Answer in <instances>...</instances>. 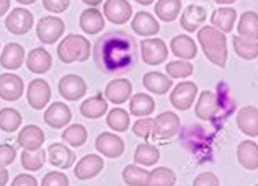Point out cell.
Returning a JSON list of instances; mask_svg holds the SVG:
<instances>
[{
    "mask_svg": "<svg viewBox=\"0 0 258 186\" xmlns=\"http://www.w3.org/2000/svg\"><path fill=\"white\" fill-rule=\"evenodd\" d=\"M93 60L105 75H123L131 72L139 60V46L126 31L113 30L95 41Z\"/></svg>",
    "mask_w": 258,
    "mask_h": 186,
    "instance_id": "1",
    "label": "cell"
},
{
    "mask_svg": "<svg viewBox=\"0 0 258 186\" xmlns=\"http://www.w3.org/2000/svg\"><path fill=\"white\" fill-rule=\"evenodd\" d=\"M235 111V101L230 96L227 84H217V92H200L195 105V114L201 121H226Z\"/></svg>",
    "mask_w": 258,
    "mask_h": 186,
    "instance_id": "2",
    "label": "cell"
},
{
    "mask_svg": "<svg viewBox=\"0 0 258 186\" xmlns=\"http://www.w3.org/2000/svg\"><path fill=\"white\" fill-rule=\"evenodd\" d=\"M198 41L206 59L211 64L224 69L227 64V38L214 26H201L198 30Z\"/></svg>",
    "mask_w": 258,
    "mask_h": 186,
    "instance_id": "3",
    "label": "cell"
},
{
    "mask_svg": "<svg viewBox=\"0 0 258 186\" xmlns=\"http://www.w3.org/2000/svg\"><path fill=\"white\" fill-rule=\"evenodd\" d=\"M90 54V41L80 34H67L57 46V57L64 64L85 62Z\"/></svg>",
    "mask_w": 258,
    "mask_h": 186,
    "instance_id": "4",
    "label": "cell"
},
{
    "mask_svg": "<svg viewBox=\"0 0 258 186\" xmlns=\"http://www.w3.org/2000/svg\"><path fill=\"white\" fill-rule=\"evenodd\" d=\"M139 56L142 62L147 66H160L168 57V46L160 38H149L141 41L139 44Z\"/></svg>",
    "mask_w": 258,
    "mask_h": 186,
    "instance_id": "5",
    "label": "cell"
},
{
    "mask_svg": "<svg viewBox=\"0 0 258 186\" xmlns=\"http://www.w3.org/2000/svg\"><path fill=\"white\" fill-rule=\"evenodd\" d=\"M181 121L178 114L173 111H164L159 116H155L154 124H152V137L159 141L172 139L180 133Z\"/></svg>",
    "mask_w": 258,
    "mask_h": 186,
    "instance_id": "6",
    "label": "cell"
},
{
    "mask_svg": "<svg viewBox=\"0 0 258 186\" xmlns=\"http://www.w3.org/2000/svg\"><path fill=\"white\" fill-rule=\"evenodd\" d=\"M66 25L64 20L54 15H46L38 20L36 36L43 44H54L64 34Z\"/></svg>",
    "mask_w": 258,
    "mask_h": 186,
    "instance_id": "7",
    "label": "cell"
},
{
    "mask_svg": "<svg viewBox=\"0 0 258 186\" xmlns=\"http://www.w3.org/2000/svg\"><path fill=\"white\" fill-rule=\"evenodd\" d=\"M198 85L191 80H185L176 85L170 93V103L178 111H188L195 105V100L198 98Z\"/></svg>",
    "mask_w": 258,
    "mask_h": 186,
    "instance_id": "8",
    "label": "cell"
},
{
    "mask_svg": "<svg viewBox=\"0 0 258 186\" xmlns=\"http://www.w3.org/2000/svg\"><path fill=\"white\" fill-rule=\"evenodd\" d=\"M33 25H35L33 13L26 9H22V7L12 9V12L5 18V28L12 34H17V36L26 34L33 28Z\"/></svg>",
    "mask_w": 258,
    "mask_h": 186,
    "instance_id": "9",
    "label": "cell"
},
{
    "mask_svg": "<svg viewBox=\"0 0 258 186\" xmlns=\"http://www.w3.org/2000/svg\"><path fill=\"white\" fill-rule=\"evenodd\" d=\"M26 100H28V105L36 111L46 108L51 100V85L43 79L31 80L26 88Z\"/></svg>",
    "mask_w": 258,
    "mask_h": 186,
    "instance_id": "10",
    "label": "cell"
},
{
    "mask_svg": "<svg viewBox=\"0 0 258 186\" xmlns=\"http://www.w3.org/2000/svg\"><path fill=\"white\" fill-rule=\"evenodd\" d=\"M95 149L106 158H119L124 154V141L118 134L101 133L95 139Z\"/></svg>",
    "mask_w": 258,
    "mask_h": 186,
    "instance_id": "11",
    "label": "cell"
},
{
    "mask_svg": "<svg viewBox=\"0 0 258 186\" xmlns=\"http://www.w3.org/2000/svg\"><path fill=\"white\" fill-rule=\"evenodd\" d=\"M105 168V160L97 154H88L82 157L77 162L76 168H74V175H76L77 180L85 181V180H92V178L98 176Z\"/></svg>",
    "mask_w": 258,
    "mask_h": 186,
    "instance_id": "12",
    "label": "cell"
},
{
    "mask_svg": "<svg viewBox=\"0 0 258 186\" xmlns=\"http://www.w3.org/2000/svg\"><path fill=\"white\" fill-rule=\"evenodd\" d=\"M103 15L113 25H124L133 17V5L127 0H106L103 4Z\"/></svg>",
    "mask_w": 258,
    "mask_h": 186,
    "instance_id": "13",
    "label": "cell"
},
{
    "mask_svg": "<svg viewBox=\"0 0 258 186\" xmlns=\"http://www.w3.org/2000/svg\"><path fill=\"white\" fill-rule=\"evenodd\" d=\"M59 93L67 101H77L87 93V84L80 75L76 74L64 75L59 80Z\"/></svg>",
    "mask_w": 258,
    "mask_h": 186,
    "instance_id": "14",
    "label": "cell"
},
{
    "mask_svg": "<svg viewBox=\"0 0 258 186\" xmlns=\"http://www.w3.org/2000/svg\"><path fill=\"white\" fill-rule=\"evenodd\" d=\"M208 13L205 10V7H201L198 4H189L185 7L180 15V26L188 33L198 31L203 25L206 23Z\"/></svg>",
    "mask_w": 258,
    "mask_h": 186,
    "instance_id": "15",
    "label": "cell"
},
{
    "mask_svg": "<svg viewBox=\"0 0 258 186\" xmlns=\"http://www.w3.org/2000/svg\"><path fill=\"white\" fill-rule=\"evenodd\" d=\"M25 92V84L20 75L5 72L0 74V98L5 101H17Z\"/></svg>",
    "mask_w": 258,
    "mask_h": 186,
    "instance_id": "16",
    "label": "cell"
},
{
    "mask_svg": "<svg viewBox=\"0 0 258 186\" xmlns=\"http://www.w3.org/2000/svg\"><path fill=\"white\" fill-rule=\"evenodd\" d=\"M71 119H72L71 108L62 101L51 103V106H47L44 111V122L52 129H62L66 126H69Z\"/></svg>",
    "mask_w": 258,
    "mask_h": 186,
    "instance_id": "17",
    "label": "cell"
},
{
    "mask_svg": "<svg viewBox=\"0 0 258 186\" xmlns=\"http://www.w3.org/2000/svg\"><path fill=\"white\" fill-rule=\"evenodd\" d=\"M133 96V84L126 79L111 80L105 88V98L113 105H123Z\"/></svg>",
    "mask_w": 258,
    "mask_h": 186,
    "instance_id": "18",
    "label": "cell"
},
{
    "mask_svg": "<svg viewBox=\"0 0 258 186\" xmlns=\"http://www.w3.org/2000/svg\"><path fill=\"white\" fill-rule=\"evenodd\" d=\"M170 51L181 60H191L198 56V46L188 34H176L170 41Z\"/></svg>",
    "mask_w": 258,
    "mask_h": 186,
    "instance_id": "19",
    "label": "cell"
},
{
    "mask_svg": "<svg viewBox=\"0 0 258 186\" xmlns=\"http://www.w3.org/2000/svg\"><path fill=\"white\" fill-rule=\"evenodd\" d=\"M237 128L242 134L248 137H258V108L256 106H243L237 113Z\"/></svg>",
    "mask_w": 258,
    "mask_h": 186,
    "instance_id": "20",
    "label": "cell"
},
{
    "mask_svg": "<svg viewBox=\"0 0 258 186\" xmlns=\"http://www.w3.org/2000/svg\"><path fill=\"white\" fill-rule=\"evenodd\" d=\"M47 160L51 162L52 167L67 170L72 167L74 162H76V154H74L67 146H64V144L54 142L47 147Z\"/></svg>",
    "mask_w": 258,
    "mask_h": 186,
    "instance_id": "21",
    "label": "cell"
},
{
    "mask_svg": "<svg viewBox=\"0 0 258 186\" xmlns=\"http://www.w3.org/2000/svg\"><path fill=\"white\" fill-rule=\"evenodd\" d=\"M131 28L139 36H155L160 31V25L149 12H138L131 20Z\"/></svg>",
    "mask_w": 258,
    "mask_h": 186,
    "instance_id": "22",
    "label": "cell"
},
{
    "mask_svg": "<svg viewBox=\"0 0 258 186\" xmlns=\"http://www.w3.org/2000/svg\"><path fill=\"white\" fill-rule=\"evenodd\" d=\"M44 133L41 128L35 126V124H28L25 126L17 136V142L20 147H23V150H38L41 149L44 144Z\"/></svg>",
    "mask_w": 258,
    "mask_h": 186,
    "instance_id": "23",
    "label": "cell"
},
{
    "mask_svg": "<svg viewBox=\"0 0 258 186\" xmlns=\"http://www.w3.org/2000/svg\"><path fill=\"white\" fill-rule=\"evenodd\" d=\"M142 85H144V88L149 93L165 95L173 87V80L168 77L167 74L152 71V72L144 74V77H142Z\"/></svg>",
    "mask_w": 258,
    "mask_h": 186,
    "instance_id": "24",
    "label": "cell"
},
{
    "mask_svg": "<svg viewBox=\"0 0 258 186\" xmlns=\"http://www.w3.org/2000/svg\"><path fill=\"white\" fill-rule=\"evenodd\" d=\"M79 25H80V28H82V31L87 34H98L105 28V17L98 9L90 7V9H87L80 13Z\"/></svg>",
    "mask_w": 258,
    "mask_h": 186,
    "instance_id": "25",
    "label": "cell"
},
{
    "mask_svg": "<svg viewBox=\"0 0 258 186\" xmlns=\"http://www.w3.org/2000/svg\"><path fill=\"white\" fill-rule=\"evenodd\" d=\"M25 62V49L22 44L10 43L4 47L2 54H0V66L7 71H17L23 66Z\"/></svg>",
    "mask_w": 258,
    "mask_h": 186,
    "instance_id": "26",
    "label": "cell"
},
{
    "mask_svg": "<svg viewBox=\"0 0 258 186\" xmlns=\"http://www.w3.org/2000/svg\"><path fill=\"white\" fill-rule=\"evenodd\" d=\"M26 67L33 74H46L52 67V57L44 47H35L26 56Z\"/></svg>",
    "mask_w": 258,
    "mask_h": 186,
    "instance_id": "27",
    "label": "cell"
},
{
    "mask_svg": "<svg viewBox=\"0 0 258 186\" xmlns=\"http://www.w3.org/2000/svg\"><path fill=\"white\" fill-rule=\"evenodd\" d=\"M237 160L248 171L258 170V144L253 141H242L237 146Z\"/></svg>",
    "mask_w": 258,
    "mask_h": 186,
    "instance_id": "28",
    "label": "cell"
},
{
    "mask_svg": "<svg viewBox=\"0 0 258 186\" xmlns=\"http://www.w3.org/2000/svg\"><path fill=\"white\" fill-rule=\"evenodd\" d=\"M106 113H108V100L103 96V93L93 95L80 105V114L87 119H98Z\"/></svg>",
    "mask_w": 258,
    "mask_h": 186,
    "instance_id": "29",
    "label": "cell"
},
{
    "mask_svg": "<svg viewBox=\"0 0 258 186\" xmlns=\"http://www.w3.org/2000/svg\"><path fill=\"white\" fill-rule=\"evenodd\" d=\"M155 111V100L147 93H134L129 100V114L136 118H149Z\"/></svg>",
    "mask_w": 258,
    "mask_h": 186,
    "instance_id": "30",
    "label": "cell"
},
{
    "mask_svg": "<svg viewBox=\"0 0 258 186\" xmlns=\"http://www.w3.org/2000/svg\"><path fill=\"white\" fill-rule=\"evenodd\" d=\"M235 22H237V12L232 7H221V9H216L211 15V26L222 31L224 34H227L234 30Z\"/></svg>",
    "mask_w": 258,
    "mask_h": 186,
    "instance_id": "31",
    "label": "cell"
},
{
    "mask_svg": "<svg viewBox=\"0 0 258 186\" xmlns=\"http://www.w3.org/2000/svg\"><path fill=\"white\" fill-rule=\"evenodd\" d=\"M237 33L242 38L258 41V13L253 10L243 12L237 23Z\"/></svg>",
    "mask_w": 258,
    "mask_h": 186,
    "instance_id": "32",
    "label": "cell"
},
{
    "mask_svg": "<svg viewBox=\"0 0 258 186\" xmlns=\"http://www.w3.org/2000/svg\"><path fill=\"white\" fill-rule=\"evenodd\" d=\"M154 12L162 22L172 23L181 13V0H157L154 5Z\"/></svg>",
    "mask_w": 258,
    "mask_h": 186,
    "instance_id": "33",
    "label": "cell"
},
{
    "mask_svg": "<svg viewBox=\"0 0 258 186\" xmlns=\"http://www.w3.org/2000/svg\"><path fill=\"white\" fill-rule=\"evenodd\" d=\"M160 160V150L152 144H141L134 150V163L141 167H154Z\"/></svg>",
    "mask_w": 258,
    "mask_h": 186,
    "instance_id": "34",
    "label": "cell"
},
{
    "mask_svg": "<svg viewBox=\"0 0 258 186\" xmlns=\"http://www.w3.org/2000/svg\"><path fill=\"white\" fill-rule=\"evenodd\" d=\"M232 46L234 51L239 57L245 60H253L258 57V41L242 38L239 34H235L232 38Z\"/></svg>",
    "mask_w": 258,
    "mask_h": 186,
    "instance_id": "35",
    "label": "cell"
},
{
    "mask_svg": "<svg viewBox=\"0 0 258 186\" xmlns=\"http://www.w3.org/2000/svg\"><path fill=\"white\" fill-rule=\"evenodd\" d=\"M176 175L172 168L168 167H155L149 171L147 186H175Z\"/></svg>",
    "mask_w": 258,
    "mask_h": 186,
    "instance_id": "36",
    "label": "cell"
},
{
    "mask_svg": "<svg viewBox=\"0 0 258 186\" xmlns=\"http://www.w3.org/2000/svg\"><path fill=\"white\" fill-rule=\"evenodd\" d=\"M106 124L114 133H124V131L129 129V124H131L129 113L123 108H113L106 114Z\"/></svg>",
    "mask_w": 258,
    "mask_h": 186,
    "instance_id": "37",
    "label": "cell"
},
{
    "mask_svg": "<svg viewBox=\"0 0 258 186\" xmlns=\"http://www.w3.org/2000/svg\"><path fill=\"white\" fill-rule=\"evenodd\" d=\"M149 171L138 163L127 165L123 170V180L127 186H147Z\"/></svg>",
    "mask_w": 258,
    "mask_h": 186,
    "instance_id": "38",
    "label": "cell"
},
{
    "mask_svg": "<svg viewBox=\"0 0 258 186\" xmlns=\"http://www.w3.org/2000/svg\"><path fill=\"white\" fill-rule=\"evenodd\" d=\"M22 113L15 108H2L0 109V129L4 133H15L22 126Z\"/></svg>",
    "mask_w": 258,
    "mask_h": 186,
    "instance_id": "39",
    "label": "cell"
},
{
    "mask_svg": "<svg viewBox=\"0 0 258 186\" xmlns=\"http://www.w3.org/2000/svg\"><path fill=\"white\" fill-rule=\"evenodd\" d=\"M88 139V133L82 124H71L62 133V141L72 147H82Z\"/></svg>",
    "mask_w": 258,
    "mask_h": 186,
    "instance_id": "40",
    "label": "cell"
},
{
    "mask_svg": "<svg viewBox=\"0 0 258 186\" xmlns=\"http://www.w3.org/2000/svg\"><path fill=\"white\" fill-rule=\"evenodd\" d=\"M46 162V152L43 149L38 150H23L22 152V167L26 171H36L43 168Z\"/></svg>",
    "mask_w": 258,
    "mask_h": 186,
    "instance_id": "41",
    "label": "cell"
},
{
    "mask_svg": "<svg viewBox=\"0 0 258 186\" xmlns=\"http://www.w3.org/2000/svg\"><path fill=\"white\" fill-rule=\"evenodd\" d=\"M193 66L189 64V60H172L168 62L165 67V72L170 79H188L193 75Z\"/></svg>",
    "mask_w": 258,
    "mask_h": 186,
    "instance_id": "42",
    "label": "cell"
},
{
    "mask_svg": "<svg viewBox=\"0 0 258 186\" xmlns=\"http://www.w3.org/2000/svg\"><path fill=\"white\" fill-rule=\"evenodd\" d=\"M152 124H154L152 118L138 119L133 124V133L138 137H141V139H149V137H152Z\"/></svg>",
    "mask_w": 258,
    "mask_h": 186,
    "instance_id": "43",
    "label": "cell"
},
{
    "mask_svg": "<svg viewBox=\"0 0 258 186\" xmlns=\"http://www.w3.org/2000/svg\"><path fill=\"white\" fill-rule=\"evenodd\" d=\"M41 186H69V178L62 171H49L41 180Z\"/></svg>",
    "mask_w": 258,
    "mask_h": 186,
    "instance_id": "44",
    "label": "cell"
},
{
    "mask_svg": "<svg viewBox=\"0 0 258 186\" xmlns=\"http://www.w3.org/2000/svg\"><path fill=\"white\" fill-rule=\"evenodd\" d=\"M17 158V149L10 144H0V167L5 168L15 162Z\"/></svg>",
    "mask_w": 258,
    "mask_h": 186,
    "instance_id": "45",
    "label": "cell"
},
{
    "mask_svg": "<svg viewBox=\"0 0 258 186\" xmlns=\"http://www.w3.org/2000/svg\"><path fill=\"white\" fill-rule=\"evenodd\" d=\"M193 186H221V181L213 171H203L193 180Z\"/></svg>",
    "mask_w": 258,
    "mask_h": 186,
    "instance_id": "46",
    "label": "cell"
},
{
    "mask_svg": "<svg viewBox=\"0 0 258 186\" xmlns=\"http://www.w3.org/2000/svg\"><path fill=\"white\" fill-rule=\"evenodd\" d=\"M71 0H43V7L51 13H64L69 9Z\"/></svg>",
    "mask_w": 258,
    "mask_h": 186,
    "instance_id": "47",
    "label": "cell"
},
{
    "mask_svg": "<svg viewBox=\"0 0 258 186\" xmlns=\"http://www.w3.org/2000/svg\"><path fill=\"white\" fill-rule=\"evenodd\" d=\"M10 186H38V180L30 173H20L13 178Z\"/></svg>",
    "mask_w": 258,
    "mask_h": 186,
    "instance_id": "48",
    "label": "cell"
},
{
    "mask_svg": "<svg viewBox=\"0 0 258 186\" xmlns=\"http://www.w3.org/2000/svg\"><path fill=\"white\" fill-rule=\"evenodd\" d=\"M9 184V171L0 167V186Z\"/></svg>",
    "mask_w": 258,
    "mask_h": 186,
    "instance_id": "49",
    "label": "cell"
},
{
    "mask_svg": "<svg viewBox=\"0 0 258 186\" xmlns=\"http://www.w3.org/2000/svg\"><path fill=\"white\" fill-rule=\"evenodd\" d=\"M10 10V0H0V17H4Z\"/></svg>",
    "mask_w": 258,
    "mask_h": 186,
    "instance_id": "50",
    "label": "cell"
},
{
    "mask_svg": "<svg viewBox=\"0 0 258 186\" xmlns=\"http://www.w3.org/2000/svg\"><path fill=\"white\" fill-rule=\"evenodd\" d=\"M82 2L85 4V5H88V7H98L100 4H103V0H82Z\"/></svg>",
    "mask_w": 258,
    "mask_h": 186,
    "instance_id": "51",
    "label": "cell"
},
{
    "mask_svg": "<svg viewBox=\"0 0 258 186\" xmlns=\"http://www.w3.org/2000/svg\"><path fill=\"white\" fill-rule=\"evenodd\" d=\"M213 2H216V4H219V5H230V4H234V2H237V0H213Z\"/></svg>",
    "mask_w": 258,
    "mask_h": 186,
    "instance_id": "52",
    "label": "cell"
},
{
    "mask_svg": "<svg viewBox=\"0 0 258 186\" xmlns=\"http://www.w3.org/2000/svg\"><path fill=\"white\" fill-rule=\"evenodd\" d=\"M134 2H138L139 5H152L155 0H134Z\"/></svg>",
    "mask_w": 258,
    "mask_h": 186,
    "instance_id": "53",
    "label": "cell"
},
{
    "mask_svg": "<svg viewBox=\"0 0 258 186\" xmlns=\"http://www.w3.org/2000/svg\"><path fill=\"white\" fill-rule=\"evenodd\" d=\"M18 4H22V5H31V4H35L36 0H17Z\"/></svg>",
    "mask_w": 258,
    "mask_h": 186,
    "instance_id": "54",
    "label": "cell"
},
{
    "mask_svg": "<svg viewBox=\"0 0 258 186\" xmlns=\"http://www.w3.org/2000/svg\"><path fill=\"white\" fill-rule=\"evenodd\" d=\"M255 186H258V184H255Z\"/></svg>",
    "mask_w": 258,
    "mask_h": 186,
    "instance_id": "55",
    "label": "cell"
}]
</instances>
